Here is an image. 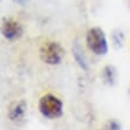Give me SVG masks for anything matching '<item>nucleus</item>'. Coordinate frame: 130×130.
Here are the masks:
<instances>
[{
  "label": "nucleus",
  "mask_w": 130,
  "mask_h": 130,
  "mask_svg": "<svg viewBox=\"0 0 130 130\" xmlns=\"http://www.w3.org/2000/svg\"><path fill=\"white\" fill-rule=\"evenodd\" d=\"M41 60L47 64H60L64 57V50L62 45L55 41H48L42 44L40 49Z\"/></svg>",
  "instance_id": "nucleus-3"
},
{
  "label": "nucleus",
  "mask_w": 130,
  "mask_h": 130,
  "mask_svg": "<svg viewBox=\"0 0 130 130\" xmlns=\"http://www.w3.org/2000/svg\"><path fill=\"white\" fill-rule=\"evenodd\" d=\"M86 44L93 54L98 56L106 55L109 51V44L105 32L100 28H91L86 34Z\"/></svg>",
  "instance_id": "nucleus-2"
},
{
  "label": "nucleus",
  "mask_w": 130,
  "mask_h": 130,
  "mask_svg": "<svg viewBox=\"0 0 130 130\" xmlns=\"http://www.w3.org/2000/svg\"><path fill=\"white\" fill-rule=\"evenodd\" d=\"M38 110L41 115L48 119L60 118L63 113V103L59 97L47 93L41 97L38 102Z\"/></svg>",
  "instance_id": "nucleus-1"
},
{
  "label": "nucleus",
  "mask_w": 130,
  "mask_h": 130,
  "mask_svg": "<svg viewBox=\"0 0 130 130\" xmlns=\"http://www.w3.org/2000/svg\"><path fill=\"white\" fill-rule=\"evenodd\" d=\"M104 75H105V79L106 81L109 83H112L115 80V72H113V68L111 67V66H107L105 68V71H104Z\"/></svg>",
  "instance_id": "nucleus-6"
},
{
  "label": "nucleus",
  "mask_w": 130,
  "mask_h": 130,
  "mask_svg": "<svg viewBox=\"0 0 130 130\" xmlns=\"http://www.w3.org/2000/svg\"><path fill=\"white\" fill-rule=\"evenodd\" d=\"M25 110H26V106H25V103L20 102L18 103L16 106L12 109L11 113H10V117H11L12 121H19L24 117L25 115Z\"/></svg>",
  "instance_id": "nucleus-5"
},
{
  "label": "nucleus",
  "mask_w": 130,
  "mask_h": 130,
  "mask_svg": "<svg viewBox=\"0 0 130 130\" xmlns=\"http://www.w3.org/2000/svg\"><path fill=\"white\" fill-rule=\"evenodd\" d=\"M105 130H121L119 123L116 121H110L105 126Z\"/></svg>",
  "instance_id": "nucleus-7"
},
{
  "label": "nucleus",
  "mask_w": 130,
  "mask_h": 130,
  "mask_svg": "<svg viewBox=\"0 0 130 130\" xmlns=\"http://www.w3.org/2000/svg\"><path fill=\"white\" fill-rule=\"evenodd\" d=\"M14 3H17V4H20V5H23V4H25L28 0H13Z\"/></svg>",
  "instance_id": "nucleus-8"
},
{
  "label": "nucleus",
  "mask_w": 130,
  "mask_h": 130,
  "mask_svg": "<svg viewBox=\"0 0 130 130\" xmlns=\"http://www.w3.org/2000/svg\"><path fill=\"white\" fill-rule=\"evenodd\" d=\"M1 32H3V36L6 40L16 41L23 35V28L16 20L4 19L3 20V26H1Z\"/></svg>",
  "instance_id": "nucleus-4"
}]
</instances>
